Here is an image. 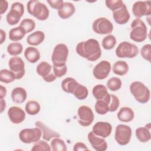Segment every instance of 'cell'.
I'll list each match as a JSON object with an SVG mask.
<instances>
[{"label":"cell","instance_id":"cell-1","mask_svg":"<svg viewBox=\"0 0 151 151\" xmlns=\"http://www.w3.org/2000/svg\"><path fill=\"white\" fill-rule=\"evenodd\" d=\"M76 50L79 55L90 61H95L101 55L99 41L93 38L79 42L76 46Z\"/></svg>","mask_w":151,"mask_h":151},{"label":"cell","instance_id":"cell-2","mask_svg":"<svg viewBox=\"0 0 151 151\" xmlns=\"http://www.w3.org/2000/svg\"><path fill=\"white\" fill-rule=\"evenodd\" d=\"M27 8L28 12L40 21L46 20L50 14L47 6L39 1L31 0L27 2Z\"/></svg>","mask_w":151,"mask_h":151},{"label":"cell","instance_id":"cell-3","mask_svg":"<svg viewBox=\"0 0 151 151\" xmlns=\"http://www.w3.org/2000/svg\"><path fill=\"white\" fill-rule=\"evenodd\" d=\"M130 38L137 42L144 41L147 38V27L145 22L140 18L135 19L131 24Z\"/></svg>","mask_w":151,"mask_h":151},{"label":"cell","instance_id":"cell-4","mask_svg":"<svg viewBox=\"0 0 151 151\" xmlns=\"http://www.w3.org/2000/svg\"><path fill=\"white\" fill-rule=\"evenodd\" d=\"M130 91L138 102L146 103L149 101L150 90L142 82H133L130 86Z\"/></svg>","mask_w":151,"mask_h":151},{"label":"cell","instance_id":"cell-5","mask_svg":"<svg viewBox=\"0 0 151 151\" xmlns=\"http://www.w3.org/2000/svg\"><path fill=\"white\" fill-rule=\"evenodd\" d=\"M116 54L119 58H132L139 53L138 47L129 42H122L116 49Z\"/></svg>","mask_w":151,"mask_h":151},{"label":"cell","instance_id":"cell-6","mask_svg":"<svg viewBox=\"0 0 151 151\" xmlns=\"http://www.w3.org/2000/svg\"><path fill=\"white\" fill-rule=\"evenodd\" d=\"M68 55V49L64 44H58L55 46L51 55L53 65L65 64Z\"/></svg>","mask_w":151,"mask_h":151},{"label":"cell","instance_id":"cell-7","mask_svg":"<svg viewBox=\"0 0 151 151\" xmlns=\"http://www.w3.org/2000/svg\"><path fill=\"white\" fill-rule=\"evenodd\" d=\"M42 134L41 130L37 127L33 129H24L20 131L19 137L23 143L29 144L40 140Z\"/></svg>","mask_w":151,"mask_h":151},{"label":"cell","instance_id":"cell-8","mask_svg":"<svg viewBox=\"0 0 151 151\" xmlns=\"http://www.w3.org/2000/svg\"><path fill=\"white\" fill-rule=\"evenodd\" d=\"M132 137V130L130 126L125 124H119L117 126L115 131L114 138L117 143L124 146L130 141Z\"/></svg>","mask_w":151,"mask_h":151},{"label":"cell","instance_id":"cell-9","mask_svg":"<svg viewBox=\"0 0 151 151\" xmlns=\"http://www.w3.org/2000/svg\"><path fill=\"white\" fill-rule=\"evenodd\" d=\"M24 6L22 4L19 2L13 3L11 5V10L6 17L7 22L11 25L18 24L24 15Z\"/></svg>","mask_w":151,"mask_h":151},{"label":"cell","instance_id":"cell-10","mask_svg":"<svg viewBox=\"0 0 151 151\" xmlns=\"http://www.w3.org/2000/svg\"><path fill=\"white\" fill-rule=\"evenodd\" d=\"M92 28L98 34H108L113 29V24L106 18L101 17L96 19L93 23Z\"/></svg>","mask_w":151,"mask_h":151},{"label":"cell","instance_id":"cell-11","mask_svg":"<svg viewBox=\"0 0 151 151\" xmlns=\"http://www.w3.org/2000/svg\"><path fill=\"white\" fill-rule=\"evenodd\" d=\"M78 123L84 127L90 126L94 120V114L90 107L87 106H80L77 111Z\"/></svg>","mask_w":151,"mask_h":151},{"label":"cell","instance_id":"cell-12","mask_svg":"<svg viewBox=\"0 0 151 151\" xmlns=\"http://www.w3.org/2000/svg\"><path fill=\"white\" fill-rule=\"evenodd\" d=\"M9 69L15 75L16 79L22 78L25 74V63L22 59L19 57L11 58L8 62Z\"/></svg>","mask_w":151,"mask_h":151},{"label":"cell","instance_id":"cell-13","mask_svg":"<svg viewBox=\"0 0 151 151\" xmlns=\"http://www.w3.org/2000/svg\"><path fill=\"white\" fill-rule=\"evenodd\" d=\"M132 11L134 15L140 18L145 15H150L151 14L150 1H137L134 3L132 6Z\"/></svg>","mask_w":151,"mask_h":151},{"label":"cell","instance_id":"cell-14","mask_svg":"<svg viewBox=\"0 0 151 151\" xmlns=\"http://www.w3.org/2000/svg\"><path fill=\"white\" fill-rule=\"evenodd\" d=\"M51 69V65L45 61H42L37 65L36 71L45 81L51 83L54 81L57 78L54 73L52 72Z\"/></svg>","mask_w":151,"mask_h":151},{"label":"cell","instance_id":"cell-15","mask_svg":"<svg viewBox=\"0 0 151 151\" xmlns=\"http://www.w3.org/2000/svg\"><path fill=\"white\" fill-rule=\"evenodd\" d=\"M111 71L110 63L106 60H103L98 63L93 68V74L97 80L105 79Z\"/></svg>","mask_w":151,"mask_h":151},{"label":"cell","instance_id":"cell-16","mask_svg":"<svg viewBox=\"0 0 151 151\" xmlns=\"http://www.w3.org/2000/svg\"><path fill=\"white\" fill-rule=\"evenodd\" d=\"M112 130L111 125L105 122H97L93 127V132L97 136L106 138L109 137Z\"/></svg>","mask_w":151,"mask_h":151},{"label":"cell","instance_id":"cell-17","mask_svg":"<svg viewBox=\"0 0 151 151\" xmlns=\"http://www.w3.org/2000/svg\"><path fill=\"white\" fill-rule=\"evenodd\" d=\"M88 140L92 147L97 151H104L107 148V143L104 138L96 136L93 132H90L87 136Z\"/></svg>","mask_w":151,"mask_h":151},{"label":"cell","instance_id":"cell-18","mask_svg":"<svg viewBox=\"0 0 151 151\" xmlns=\"http://www.w3.org/2000/svg\"><path fill=\"white\" fill-rule=\"evenodd\" d=\"M7 113L9 119L14 124H19L22 123L25 118L24 111L19 107H11L8 109Z\"/></svg>","mask_w":151,"mask_h":151},{"label":"cell","instance_id":"cell-19","mask_svg":"<svg viewBox=\"0 0 151 151\" xmlns=\"http://www.w3.org/2000/svg\"><path fill=\"white\" fill-rule=\"evenodd\" d=\"M113 17L115 22L118 24H126L130 19V14L125 4L120 8L113 12Z\"/></svg>","mask_w":151,"mask_h":151},{"label":"cell","instance_id":"cell-20","mask_svg":"<svg viewBox=\"0 0 151 151\" xmlns=\"http://www.w3.org/2000/svg\"><path fill=\"white\" fill-rule=\"evenodd\" d=\"M110 100V94L109 93L106 95V96L100 100H97L95 104V110L99 114L103 115L106 114L109 110V106Z\"/></svg>","mask_w":151,"mask_h":151},{"label":"cell","instance_id":"cell-21","mask_svg":"<svg viewBox=\"0 0 151 151\" xmlns=\"http://www.w3.org/2000/svg\"><path fill=\"white\" fill-rule=\"evenodd\" d=\"M35 124L37 127H39L41 130L42 138L46 141H50L52 138L60 137V134L59 133L52 130L40 121H37Z\"/></svg>","mask_w":151,"mask_h":151},{"label":"cell","instance_id":"cell-22","mask_svg":"<svg viewBox=\"0 0 151 151\" xmlns=\"http://www.w3.org/2000/svg\"><path fill=\"white\" fill-rule=\"evenodd\" d=\"M27 94L26 90L22 87H16L11 92V98L14 103L21 104L25 101Z\"/></svg>","mask_w":151,"mask_h":151},{"label":"cell","instance_id":"cell-23","mask_svg":"<svg viewBox=\"0 0 151 151\" xmlns=\"http://www.w3.org/2000/svg\"><path fill=\"white\" fill-rule=\"evenodd\" d=\"M75 6L72 3L65 2L63 8L58 10V14L61 19H65L71 17L75 12Z\"/></svg>","mask_w":151,"mask_h":151},{"label":"cell","instance_id":"cell-24","mask_svg":"<svg viewBox=\"0 0 151 151\" xmlns=\"http://www.w3.org/2000/svg\"><path fill=\"white\" fill-rule=\"evenodd\" d=\"M117 116L118 119L121 122H130L133 119L134 114L131 108L123 107L120 109Z\"/></svg>","mask_w":151,"mask_h":151},{"label":"cell","instance_id":"cell-25","mask_svg":"<svg viewBox=\"0 0 151 151\" xmlns=\"http://www.w3.org/2000/svg\"><path fill=\"white\" fill-rule=\"evenodd\" d=\"M79 83L73 78L67 77L61 82V87L64 91L73 94Z\"/></svg>","mask_w":151,"mask_h":151},{"label":"cell","instance_id":"cell-26","mask_svg":"<svg viewBox=\"0 0 151 151\" xmlns=\"http://www.w3.org/2000/svg\"><path fill=\"white\" fill-rule=\"evenodd\" d=\"M45 39V34L41 31H37L31 34L27 38V42L31 45H38Z\"/></svg>","mask_w":151,"mask_h":151},{"label":"cell","instance_id":"cell-27","mask_svg":"<svg viewBox=\"0 0 151 151\" xmlns=\"http://www.w3.org/2000/svg\"><path fill=\"white\" fill-rule=\"evenodd\" d=\"M24 56L31 63H35L40 58V53L38 49L33 47H27L24 51Z\"/></svg>","mask_w":151,"mask_h":151},{"label":"cell","instance_id":"cell-28","mask_svg":"<svg viewBox=\"0 0 151 151\" xmlns=\"http://www.w3.org/2000/svg\"><path fill=\"white\" fill-rule=\"evenodd\" d=\"M26 32L21 26L12 28L9 32V38L13 41L21 40L25 35Z\"/></svg>","mask_w":151,"mask_h":151},{"label":"cell","instance_id":"cell-29","mask_svg":"<svg viewBox=\"0 0 151 151\" xmlns=\"http://www.w3.org/2000/svg\"><path fill=\"white\" fill-rule=\"evenodd\" d=\"M136 136L137 139L142 143L147 142L151 139L150 129L146 127H138L136 130Z\"/></svg>","mask_w":151,"mask_h":151},{"label":"cell","instance_id":"cell-30","mask_svg":"<svg viewBox=\"0 0 151 151\" xmlns=\"http://www.w3.org/2000/svg\"><path fill=\"white\" fill-rule=\"evenodd\" d=\"M112 70L114 74L122 76L126 74L128 72L129 65L124 61H117L113 64Z\"/></svg>","mask_w":151,"mask_h":151},{"label":"cell","instance_id":"cell-31","mask_svg":"<svg viewBox=\"0 0 151 151\" xmlns=\"http://www.w3.org/2000/svg\"><path fill=\"white\" fill-rule=\"evenodd\" d=\"M16 79L15 74L11 70L2 69L0 71V81L4 83H10Z\"/></svg>","mask_w":151,"mask_h":151},{"label":"cell","instance_id":"cell-32","mask_svg":"<svg viewBox=\"0 0 151 151\" xmlns=\"http://www.w3.org/2000/svg\"><path fill=\"white\" fill-rule=\"evenodd\" d=\"M93 96L97 99L100 100L103 99L108 93L106 87L103 84H98L95 86L92 90Z\"/></svg>","mask_w":151,"mask_h":151},{"label":"cell","instance_id":"cell-33","mask_svg":"<svg viewBox=\"0 0 151 151\" xmlns=\"http://www.w3.org/2000/svg\"><path fill=\"white\" fill-rule=\"evenodd\" d=\"M51 150L52 151H66L67 146L65 142L59 137H54L50 144Z\"/></svg>","mask_w":151,"mask_h":151},{"label":"cell","instance_id":"cell-34","mask_svg":"<svg viewBox=\"0 0 151 151\" xmlns=\"http://www.w3.org/2000/svg\"><path fill=\"white\" fill-rule=\"evenodd\" d=\"M26 112L29 115H35L38 114L41 109L40 104L34 100L29 101L27 103L25 107Z\"/></svg>","mask_w":151,"mask_h":151},{"label":"cell","instance_id":"cell-35","mask_svg":"<svg viewBox=\"0 0 151 151\" xmlns=\"http://www.w3.org/2000/svg\"><path fill=\"white\" fill-rule=\"evenodd\" d=\"M102 47L105 50H111L116 44V39L113 35H108L102 40Z\"/></svg>","mask_w":151,"mask_h":151},{"label":"cell","instance_id":"cell-36","mask_svg":"<svg viewBox=\"0 0 151 151\" xmlns=\"http://www.w3.org/2000/svg\"><path fill=\"white\" fill-rule=\"evenodd\" d=\"M23 47L19 42H12L7 47V51L11 55L16 56L20 54L22 51Z\"/></svg>","mask_w":151,"mask_h":151},{"label":"cell","instance_id":"cell-37","mask_svg":"<svg viewBox=\"0 0 151 151\" xmlns=\"http://www.w3.org/2000/svg\"><path fill=\"white\" fill-rule=\"evenodd\" d=\"M73 94L78 100H84L88 96V91L86 87L79 84Z\"/></svg>","mask_w":151,"mask_h":151},{"label":"cell","instance_id":"cell-38","mask_svg":"<svg viewBox=\"0 0 151 151\" xmlns=\"http://www.w3.org/2000/svg\"><path fill=\"white\" fill-rule=\"evenodd\" d=\"M106 85L110 90L116 91L121 88L122 81L117 77H112L107 81Z\"/></svg>","mask_w":151,"mask_h":151},{"label":"cell","instance_id":"cell-39","mask_svg":"<svg viewBox=\"0 0 151 151\" xmlns=\"http://www.w3.org/2000/svg\"><path fill=\"white\" fill-rule=\"evenodd\" d=\"M19 26L24 29L26 33H29L35 29V22L31 19L25 18L21 22Z\"/></svg>","mask_w":151,"mask_h":151},{"label":"cell","instance_id":"cell-40","mask_svg":"<svg viewBox=\"0 0 151 151\" xmlns=\"http://www.w3.org/2000/svg\"><path fill=\"white\" fill-rule=\"evenodd\" d=\"M105 4L106 6L113 12L120 8L124 4L121 0H106Z\"/></svg>","mask_w":151,"mask_h":151},{"label":"cell","instance_id":"cell-41","mask_svg":"<svg viewBox=\"0 0 151 151\" xmlns=\"http://www.w3.org/2000/svg\"><path fill=\"white\" fill-rule=\"evenodd\" d=\"M38 151V150H51V147L50 145L44 140H38L34 145L31 149V151Z\"/></svg>","mask_w":151,"mask_h":151},{"label":"cell","instance_id":"cell-42","mask_svg":"<svg viewBox=\"0 0 151 151\" xmlns=\"http://www.w3.org/2000/svg\"><path fill=\"white\" fill-rule=\"evenodd\" d=\"M140 54L145 60L150 62L151 45L150 44H147L143 45L140 50Z\"/></svg>","mask_w":151,"mask_h":151},{"label":"cell","instance_id":"cell-43","mask_svg":"<svg viewBox=\"0 0 151 151\" xmlns=\"http://www.w3.org/2000/svg\"><path fill=\"white\" fill-rule=\"evenodd\" d=\"M120 101L119 98L113 94H110V100L109 106V110L110 112H114L117 110L119 107Z\"/></svg>","mask_w":151,"mask_h":151},{"label":"cell","instance_id":"cell-44","mask_svg":"<svg viewBox=\"0 0 151 151\" xmlns=\"http://www.w3.org/2000/svg\"><path fill=\"white\" fill-rule=\"evenodd\" d=\"M66 64L63 65H53V73L56 77H61L67 73Z\"/></svg>","mask_w":151,"mask_h":151},{"label":"cell","instance_id":"cell-45","mask_svg":"<svg viewBox=\"0 0 151 151\" xmlns=\"http://www.w3.org/2000/svg\"><path fill=\"white\" fill-rule=\"evenodd\" d=\"M47 2L49 4L50 6L55 9H60L61 8H63L64 5V2L63 0H48Z\"/></svg>","mask_w":151,"mask_h":151},{"label":"cell","instance_id":"cell-46","mask_svg":"<svg viewBox=\"0 0 151 151\" xmlns=\"http://www.w3.org/2000/svg\"><path fill=\"white\" fill-rule=\"evenodd\" d=\"M74 151H80V150H88L87 146L82 142H77L74 145Z\"/></svg>","mask_w":151,"mask_h":151},{"label":"cell","instance_id":"cell-47","mask_svg":"<svg viewBox=\"0 0 151 151\" xmlns=\"http://www.w3.org/2000/svg\"><path fill=\"white\" fill-rule=\"evenodd\" d=\"M0 4H1V8H0V14L2 15L3 14L4 12H6V11L8 9V3L6 1H4L2 0L0 2Z\"/></svg>","mask_w":151,"mask_h":151},{"label":"cell","instance_id":"cell-48","mask_svg":"<svg viewBox=\"0 0 151 151\" xmlns=\"http://www.w3.org/2000/svg\"><path fill=\"white\" fill-rule=\"evenodd\" d=\"M0 99H4V97H5L6 94V89L5 87L1 85L0 86Z\"/></svg>","mask_w":151,"mask_h":151},{"label":"cell","instance_id":"cell-49","mask_svg":"<svg viewBox=\"0 0 151 151\" xmlns=\"http://www.w3.org/2000/svg\"><path fill=\"white\" fill-rule=\"evenodd\" d=\"M5 38H6V34H5V32L1 29V44H2L4 41L5 40Z\"/></svg>","mask_w":151,"mask_h":151},{"label":"cell","instance_id":"cell-50","mask_svg":"<svg viewBox=\"0 0 151 151\" xmlns=\"http://www.w3.org/2000/svg\"><path fill=\"white\" fill-rule=\"evenodd\" d=\"M0 103H1V113H2L6 107L5 101L3 99H0Z\"/></svg>","mask_w":151,"mask_h":151}]
</instances>
